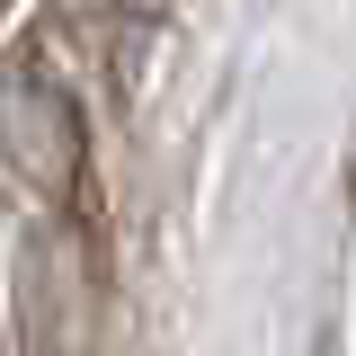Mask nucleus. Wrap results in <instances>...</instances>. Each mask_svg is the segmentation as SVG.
I'll return each mask as SVG.
<instances>
[{
    "label": "nucleus",
    "instance_id": "obj_1",
    "mask_svg": "<svg viewBox=\"0 0 356 356\" xmlns=\"http://www.w3.org/2000/svg\"><path fill=\"white\" fill-rule=\"evenodd\" d=\"M0 161L18 187H36L44 205L81 187V161H89V134H81V98L63 81L54 44L27 36L9 63H0Z\"/></svg>",
    "mask_w": 356,
    "mask_h": 356
},
{
    "label": "nucleus",
    "instance_id": "obj_2",
    "mask_svg": "<svg viewBox=\"0 0 356 356\" xmlns=\"http://www.w3.org/2000/svg\"><path fill=\"white\" fill-rule=\"evenodd\" d=\"M63 9H98V18H152L161 0H63Z\"/></svg>",
    "mask_w": 356,
    "mask_h": 356
},
{
    "label": "nucleus",
    "instance_id": "obj_3",
    "mask_svg": "<svg viewBox=\"0 0 356 356\" xmlns=\"http://www.w3.org/2000/svg\"><path fill=\"white\" fill-rule=\"evenodd\" d=\"M348 187H356V161H348Z\"/></svg>",
    "mask_w": 356,
    "mask_h": 356
},
{
    "label": "nucleus",
    "instance_id": "obj_4",
    "mask_svg": "<svg viewBox=\"0 0 356 356\" xmlns=\"http://www.w3.org/2000/svg\"><path fill=\"white\" fill-rule=\"evenodd\" d=\"M0 9H9V0H0Z\"/></svg>",
    "mask_w": 356,
    "mask_h": 356
}]
</instances>
